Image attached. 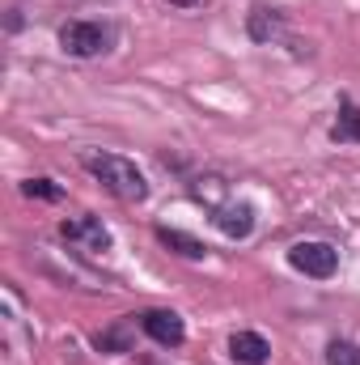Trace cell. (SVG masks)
<instances>
[{"label":"cell","mask_w":360,"mask_h":365,"mask_svg":"<svg viewBox=\"0 0 360 365\" xmlns=\"http://www.w3.org/2000/svg\"><path fill=\"white\" fill-rule=\"evenodd\" d=\"M85 170L97 182H106V191H115L119 200H144L149 195L144 175L127 158H119V153H85Z\"/></svg>","instance_id":"6da1fadb"},{"label":"cell","mask_w":360,"mask_h":365,"mask_svg":"<svg viewBox=\"0 0 360 365\" xmlns=\"http://www.w3.org/2000/svg\"><path fill=\"white\" fill-rule=\"evenodd\" d=\"M60 47L68 56H102L110 47V30L97 26V21H68L60 30Z\"/></svg>","instance_id":"7a4b0ae2"},{"label":"cell","mask_w":360,"mask_h":365,"mask_svg":"<svg viewBox=\"0 0 360 365\" xmlns=\"http://www.w3.org/2000/svg\"><path fill=\"white\" fill-rule=\"evenodd\" d=\"M288 264L297 268V272L305 276H331L339 268V255H335V247H327V242H297L292 251H288Z\"/></svg>","instance_id":"3957f363"},{"label":"cell","mask_w":360,"mask_h":365,"mask_svg":"<svg viewBox=\"0 0 360 365\" xmlns=\"http://www.w3.org/2000/svg\"><path fill=\"white\" fill-rule=\"evenodd\" d=\"M60 234H64L73 247L90 251V255H97V251H110V230H106L97 217H77V221H64V225H60Z\"/></svg>","instance_id":"277c9868"},{"label":"cell","mask_w":360,"mask_h":365,"mask_svg":"<svg viewBox=\"0 0 360 365\" xmlns=\"http://www.w3.org/2000/svg\"><path fill=\"white\" fill-rule=\"evenodd\" d=\"M144 331H149L157 344H166V349L182 344V336H186V327H182V319L174 310H149V314H144Z\"/></svg>","instance_id":"5b68a950"},{"label":"cell","mask_w":360,"mask_h":365,"mask_svg":"<svg viewBox=\"0 0 360 365\" xmlns=\"http://www.w3.org/2000/svg\"><path fill=\"white\" fill-rule=\"evenodd\" d=\"M229 353H233L238 365H268L271 344L259 336V331H238V336L229 340Z\"/></svg>","instance_id":"8992f818"},{"label":"cell","mask_w":360,"mask_h":365,"mask_svg":"<svg viewBox=\"0 0 360 365\" xmlns=\"http://www.w3.org/2000/svg\"><path fill=\"white\" fill-rule=\"evenodd\" d=\"M212 221L221 225V234H229V238H246V234L255 230V208H250V204H225V208H216Z\"/></svg>","instance_id":"52a82bcc"},{"label":"cell","mask_w":360,"mask_h":365,"mask_svg":"<svg viewBox=\"0 0 360 365\" xmlns=\"http://www.w3.org/2000/svg\"><path fill=\"white\" fill-rule=\"evenodd\" d=\"M157 238H162V247H170V251L182 255V259H203V255H208V247H203L199 238L179 234V230H157Z\"/></svg>","instance_id":"ba28073f"},{"label":"cell","mask_w":360,"mask_h":365,"mask_svg":"<svg viewBox=\"0 0 360 365\" xmlns=\"http://www.w3.org/2000/svg\"><path fill=\"white\" fill-rule=\"evenodd\" d=\"M331 136L335 140H360V110L356 102H339V119H335V128H331Z\"/></svg>","instance_id":"9c48e42d"},{"label":"cell","mask_w":360,"mask_h":365,"mask_svg":"<svg viewBox=\"0 0 360 365\" xmlns=\"http://www.w3.org/2000/svg\"><path fill=\"white\" fill-rule=\"evenodd\" d=\"M327 361L331 365H360V349L348 344V340H335V344L327 349Z\"/></svg>","instance_id":"30bf717a"},{"label":"cell","mask_w":360,"mask_h":365,"mask_svg":"<svg viewBox=\"0 0 360 365\" xmlns=\"http://www.w3.org/2000/svg\"><path fill=\"white\" fill-rule=\"evenodd\" d=\"M21 191H26V195H43V200H55V195H60V191H55L47 179H30Z\"/></svg>","instance_id":"8fae6325"},{"label":"cell","mask_w":360,"mask_h":365,"mask_svg":"<svg viewBox=\"0 0 360 365\" xmlns=\"http://www.w3.org/2000/svg\"><path fill=\"white\" fill-rule=\"evenodd\" d=\"M182 4H186V0H182Z\"/></svg>","instance_id":"7c38bea8"}]
</instances>
